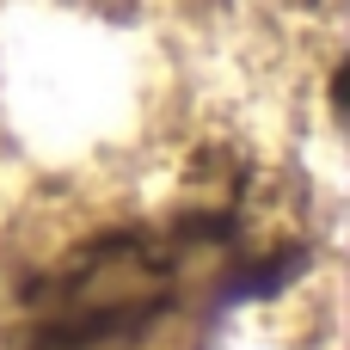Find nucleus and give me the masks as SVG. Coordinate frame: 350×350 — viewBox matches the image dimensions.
<instances>
[{
    "instance_id": "nucleus-1",
    "label": "nucleus",
    "mask_w": 350,
    "mask_h": 350,
    "mask_svg": "<svg viewBox=\"0 0 350 350\" xmlns=\"http://www.w3.org/2000/svg\"><path fill=\"white\" fill-rule=\"evenodd\" d=\"M178 289V252L154 234H111L80 246L43 283L31 350H129Z\"/></svg>"
}]
</instances>
